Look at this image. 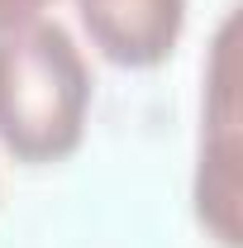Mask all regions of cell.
<instances>
[{
    "instance_id": "4",
    "label": "cell",
    "mask_w": 243,
    "mask_h": 248,
    "mask_svg": "<svg viewBox=\"0 0 243 248\" xmlns=\"http://www.w3.org/2000/svg\"><path fill=\"white\" fill-rule=\"evenodd\" d=\"M53 0H0V33L15 29V24H29V19H43Z\"/></svg>"
},
{
    "instance_id": "2",
    "label": "cell",
    "mask_w": 243,
    "mask_h": 248,
    "mask_svg": "<svg viewBox=\"0 0 243 248\" xmlns=\"http://www.w3.org/2000/svg\"><path fill=\"white\" fill-rule=\"evenodd\" d=\"M239 95H234V19L214 38L210 95H205V134L196 167V219L210 229L219 248H239Z\"/></svg>"
},
{
    "instance_id": "1",
    "label": "cell",
    "mask_w": 243,
    "mask_h": 248,
    "mask_svg": "<svg viewBox=\"0 0 243 248\" xmlns=\"http://www.w3.org/2000/svg\"><path fill=\"white\" fill-rule=\"evenodd\" d=\"M91 72L58 19L0 33V143L19 162H62L81 148Z\"/></svg>"
},
{
    "instance_id": "3",
    "label": "cell",
    "mask_w": 243,
    "mask_h": 248,
    "mask_svg": "<svg viewBox=\"0 0 243 248\" xmlns=\"http://www.w3.org/2000/svg\"><path fill=\"white\" fill-rule=\"evenodd\" d=\"M76 15L95 53L129 72L167 62L186 29V0H76Z\"/></svg>"
}]
</instances>
